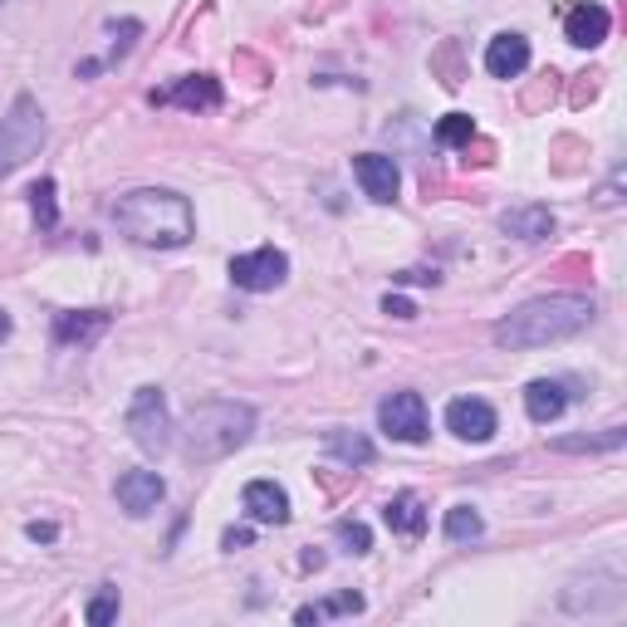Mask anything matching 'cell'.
<instances>
[{
  "mask_svg": "<svg viewBox=\"0 0 627 627\" xmlns=\"http://www.w3.org/2000/svg\"><path fill=\"white\" fill-rule=\"evenodd\" d=\"M353 177H358V187H363V197L368 201H397V187H403V173H397V163L393 157H383V153H363V157H353Z\"/></svg>",
  "mask_w": 627,
  "mask_h": 627,
  "instance_id": "obj_9",
  "label": "cell"
},
{
  "mask_svg": "<svg viewBox=\"0 0 627 627\" xmlns=\"http://www.w3.org/2000/svg\"><path fill=\"white\" fill-rule=\"evenodd\" d=\"M226 550H245V544H250V530H226Z\"/></svg>",
  "mask_w": 627,
  "mask_h": 627,
  "instance_id": "obj_31",
  "label": "cell"
},
{
  "mask_svg": "<svg viewBox=\"0 0 627 627\" xmlns=\"http://www.w3.org/2000/svg\"><path fill=\"white\" fill-rule=\"evenodd\" d=\"M84 618L94 623V627H104V623L118 618V588H104V593H98V598L84 608Z\"/></svg>",
  "mask_w": 627,
  "mask_h": 627,
  "instance_id": "obj_27",
  "label": "cell"
},
{
  "mask_svg": "<svg viewBox=\"0 0 627 627\" xmlns=\"http://www.w3.org/2000/svg\"><path fill=\"white\" fill-rule=\"evenodd\" d=\"M476 138V118L471 113H447V118L437 123V143L441 147H466Z\"/></svg>",
  "mask_w": 627,
  "mask_h": 627,
  "instance_id": "obj_25",
  "label": "cell"
},
{
  "mask_svg": "<svg viewBox=\"0 0 627 627\" xmlns=\"http://www.w3.org/2000/svg\"><path fill=\"white\" fill-rule=\"evenodd\" d=\"M163 495H167V481L157 471H123L118 476V505L128 510L133 520L153 515V510L163 505Z\"/></svg>",
  "mask_w": 627,
  "mask_h": 627,
  "instance_id": "obj_12",
  "label": "cell"
},
{
  "mask_svg": "<svg viewBox=\"0 0 627 627\" xmlns=\"http://www.w3.org/2000/svg\"><path fill=\"white\" fill-rule=\"evenodd\" d=\"M113 226H118L133 245H147V250H177L197 236L191 201L167 187H138V191H128V197H118L113 201Z\"/></svg>",
  "mask_w": 627,
  "mask_h": 627,
  "instance_id": "obj_1",
  "label": "cell"
},
{
  "mask_svg": "<svg viewBox=\"0 0 627 627\" xmlns=\"http://www.w3.org/2000/svg\"><path fill=\"white\" fill-rule=\"evenodd\" d=\"M108 328V314L104 310H84V314H54V344L70 348V344H88Z\"/></svg>",
  "mask_w": 627,
  "mask_h": 627,
  "instance_id": "obj_19",
  "label": "cell"
},
{
  "mask_svg": "<svg viewBox=\"0 0 627 627\" xmlns=\"http://www.w3.org/2000/svg\"><path fill=\"white\" fill-rule=\"evenodd\" d=\"M485 70H490V79H520L530 70V40L524 35H495L485 50Z\"/></svg>",
  "mask_w": 627,
  "mask_h": 627,
  "instance_id": "obj_16",
  "label": "cell"
},
{
  "mask_svg": "<svg viewBox=\"0 0 627 627\" xmlns=\"http://www.w3.org/2000/svg\"><path fill=\"white\" fill-rule=\"evenodd\" d=\"M447 431L461 441H490L495 437V407L485 397H456L447 407Z\"/></svg>",
  "mask_w": 627,
  "mask_h": 627,
  "instance_id": "obj_10",
  "label": "cell"
},
{
  "mask_svg": "<svg viewBox=\"0 0 627 627\" xmlns=\"http://www.w3.org/2000/svg\"><path fill=\"white\" fill-rule=\"evenodd\" d=\"M0 338H10V314L0 310Z\"/></svg>",
  "mask_w": 627,
  "mask_h": 627,
  "instance_id": "obj_32",
  "label": "cell"
},
{
  "mask_svg": "<svg viewBox=\"0 0 627 627\" xmlns=\"http://www.w3.org/2000/svg\"><path fill=\"white\" fill-rule=\"evenodd\" d=\"M574 383H564V378H534L530 387H524V412H530V421H554V417H564V407L574 403V393H568Z\"/></svg>",
  "mask_w": 627,
  "mask_h": 627,
  "instance_id": "obj_15",
  "label": "cell"
},
{
  "mask_svg": "<svg viewBox=\"0 0 627 627\" xmlns=\"http://www.w3.org/2000/svg\"><path fill=\"white\" fill-rule=\"evenodd\" d=\"M324 451L334 456V461H344L348 471L353 466H373V456H378V447H373L368 437H363V431H324Z\"/></svg>",
  "mask_w": 627,
  "mask_h": 627,
  "instance_id": "obj_20",
  "label": "cell"
},
{
  "mask_svg": "<svg viewBox=\"0 0 627 627\" xmlns=\"http://www.w3.org/2000/svg\"><path fill=\"white\" fill-rule=\"evenodd\" d=\"M481 530H485V520L476 515L471 505H451V510H447V540H451V544L481 540Z\"/></svg>",
  "mask_w": 627,
  "mask_h": 627,
  "instance_id": "obj_22",
  "label": "cell"
},
{
  "mask_svg": "<svg viewBox=\"0 0 627 627\" xmlns=\"http://www.w3.org/2000/svg\"><path fill=\"white\" fill-rule=\"evenodd\" d=\"M284 275H290V255L275 245H260L250 255H236L231 260V280L241 284L250 294H265V290H280Z\"/></svg>",
  "mask_w": 627,
  "mask_h": 627,
  "instance_id": "obj_7",
  "label": "cell"
},
{
  "mask_svg": "<svg viewBox=\"0 0 627 627\" xmlns=\"http://www.w3.org/2000/svg\"><path fill=\"white\" fill-rule=\"evenodd\" d=\"M383 520L393 534H407V540H417V534H427V505L412 495V490H403V495H393L383 505Z\"/></svg>",
  "mask_w": 627,
  "mask_h": 627,
  "instance_id": "obj_18",
  "label": "cell"
},
{
  "mask_svg": "<svg viewBox=\"0 0 627 627\" xmlns=\"http://www.w3.org/2000/svg\"><path fill=\"white\" fill-rule=\"evenodd\" d=\"M608 30H613V15L603 6H593V0L574 6L568 10V20H564V40L578 44V50H598V44L608 40Z\"/></svg>",
  "mask_w": 627,
  "mask_h": 627,
  "instance_id": "obj_13",
  "label": "cell"
},
{
  "mask_svg": "<svg viewBox=\"0 0 627 627\" xmlns=\"http://www.w3.org/2000/svg\"><path fill=\"white\" fill-rule=\"evenodd\" d=\"M173 412H167V397L163 387H138L128 403V437L138 441L147 456H163L173 447Z\"/></svg>",
  "mask_w": 627,
  "mask_h": 627,
  "instance_id": "obj_5",
  "label": "cell"
},
{
  "mask_svg": "<svg viewBox=\"0 0 627 627\" xmlns=\"http://www.w3.org/2000/svg\"><path fill=\"white\" fill-rule=\"evenodd\" d=\"M334 540L344 544V554H368L373 550V530L363 520H338L334 524Z\"/></svg>",
  "mask_w": 627,
  "mask_h": 627,
  "instance_id": "obj_26",
  "label": "cell"
},
{
  "mask_svg": "<svg viewBox=\"0 0 627 627\" xmlns=\"http://www.w3.org/2000/svg\"><path fill=\"white\" fill-rule=\"evenodd\" d=\"M397 280H403V284H437V270H431V275H427V270H403Z\"/></svg>",
  "mask_w": 627,
  "mask_h": 627,
  "instance_id": "obj_30",
  "label": "cell"
},
{
  "mask_svg": "<svg viewBox=\"0 0 627 627\" xmlns=\"http://www.w3.org/2000/svg\"><path fill=\"white\" fill-rule=\"evenodd\" d=\"M25 534H30V540H35V544H54V540H60V530H54V524H25Z\"/></svg>",
  "mask_w": 627,
  "mask_h": 627,
  "instance_id": "obj_29",
  "label": "cell"
},
{
  "mask_svg": "<svg viewBox=\"0 0 627 627\" xmlns=\"http://www.w3.org/2000/svg\"><path fill=\"white\" fill-rule=\"evenodd\" d=\"M181 456L191 466H211L226 461L231 451H241L255 431V412L245 403H226V397H211V403H197L187 417H181Z\"/></svg>",
  "mask_w": 627,
  "mask_h": 627,
  "instance_id": "obj_3",
  "label": "cell"
},
{
  "mask_svg": "<svg viewBox=\"0 0 627 627\" xmlns=\"http://www.w3.org/2000/svg\"><path fill=\"white\" fill-rule=\"evenodd\" d=\"M30 211H35L40 231H54V226H60V211H54V177H40L35 187H30Z\"/></svg>",
  "mask_w": 627,
  "mask_h": 627,
  "instance_id": "obj_23",
  "label": "cell"
},
{
  "mask_svg": "<svg viewBox=\"0 0 627 627\" xmlns=\"http://www.w3.org/2000/svg\"><path fill=\"white\" fill-rule=\"evenodd\" d=\"M241 510L255 524H284L290 520V495H284V485H275V481H250L241 490Z\"/></svg>",
  "mask_w": 627,
  "mask_h": 627,
  "instance_id": "obj_14",
  "label": "cell"
},
{
  "mask_svg": "<svg viewBox=\"0 0 627 627\" xmlns=\"http://www.w3.org/2000/svg\"><path fill=\"white\" fill-rule=\"evenodd\" d=\"M593 324V300L588 294H540V300L520 304L495 324V344L500 348H544V344H564V338L584 334Z\"/></svg>",
  "mask_w": 627,
  "mask_h": 627,
  "instance_id": "obj_2",
  "label": "cell"
},
{
  "mask_svg": "<svg viewBox=\"0 0 627 627\" xmlns=\"http://www.w3.org/2000/svg\"><path fill=\"white\" fill-rule=\"evenodd\" d=\"M153 104H177L187 113H211V108L226 104V94H221V84H216L211 74H191V79H181V84H173V88H157Z\"/></svg>",
  "mask_w": 627,
  "mask_h": 627,
  "instance_id": "obj_11",
  "label": "cell"
},
{
  "mask_svg": "<svg viewBox=\"0 0 627 627\" xmlns=\"http://www.w3.org/2000/svg\"><path fill=\"white\" fill-rule=\"evenodd\" d=\"M627 603V584L618 564H598L588 568V578L578 574L574 584L564 588V613H618Z\"/></svg>",
  "mask_w": 627,
  "mask_h": 627,
  "instance_id": "obj_6",
  "label": "cell"
},
{
  "mask_svg": "<svg viewBox=\"0 0 627 627\" xmlns=\"http://www.w3.org/2000/svg\"><path fill=\"white\" fill-rule=\"evenodd\" d=\"M378 427L393 441H407V447L427 441V403H421V393H393V397H383Z\"/></svg>",
  "mask_w": 627,
  "mask_h": 627,
  "instance_id": "obj_8",
  "label": "cell"
},
{
  "mask_svg": "<svg viewBox=\"0 0 627 627\" xmlns=\"http://www.w3.org/2000/svg\"><path fill=\"white\" fill-rule=\"evenodd\" d=\"M623 441H627V431L623 427H608L603 437H558L554 451H618Z\"/></svg>",
  "mask_w": 627,
  "mask_h": 627,
  "instance_id": "obj_24",
  "label": "cell"
},
{
  "mask_svg": "<svg viewBox=\"0 0 627 627\" xmlns=\"http://www.w3.org/2000/svg\"><path fill=\"white\" fill-rule=\"evenodd\" d=\"M383 314H393V318H417V304L403 300V294H387V300H383Z\"/></svg>",
  "mask_w": 627,
  "mask_h": 627,
  "instance_id": "obj_28",
  "label": "cell"
},
{
  "mask_svg": "<svg viewBox=\"0 0 627 627\" xmlns=\"http://www.w3.org/2000/svg\"><path fill=\"white\" fill-rule=\"evenodd\" d=\"M40 147H44V108H40V98L20 94L6 118H0V177L25 167Z\"/></svg>",
  "mask_w": 627,
  "mask_h": 627,
  "instance_id": "obj_4",
  "label": "cell"
},
{
  "mask_svg": "<svg viewBox=\"0 0 627 627\" xmlns=\"http://www.w3.org/2000/svg\"><path fill=\"white\" fill-rule=\"evenodd\" d=\"M338 613H363V598L358 593H338V598H328V603H304V608L294 613V623H324V618H338Z\"/></svg>",
  "mask_w": 627,
  "mask_h": 627,
  "instance_id": "obj_21",
  "label": "cell"
},
{
  "mask_svg": "<svg viewBox=\"0 0 627 627\" xmlns=\"http://www.w3.org/2000/svg\"><path fill=\"white\" fill-rule=\"evenodd\" d=\"M500 231L515 241H550L554 236V211L550 207H510L500 216Z\"/></svg>",
  "mask_w": 627,
  "mask_h": 627,
  "instance_id": "obj_17",
  "label": "cell"
}]
</instances>
